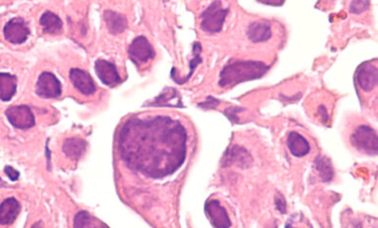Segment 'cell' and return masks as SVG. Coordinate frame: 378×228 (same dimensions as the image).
Masks as SVG:
<instances>
[{
	"mask_svg": "<svg viewBox=\"0 0 378 228\" xmlns=\"http://www.w3.org/2000/svg\"><path fill=\"white\" fill-rule=\"evenodd\" d=\"M187 141V129L178 119L166 115L133 116L118 131L117 151L132 171L162 179L184 164Z\"/></svg>",
	"mask_w": 378,
	"mask_h": 228,
	"instance_id": "6da1fadb",
	"label": "cell"
},
{
	"mask_svg": "<svg viewBox=\"0 0 378 228\" xmlns=\"http://www.w3.org/2000/svg\"><path fill=\"white\" fill-rule=\"evenodd\" d=\"M269 66L261 61H235L227 64L220 73L219 85L221 86H236L240 83L259 79L269 70Z\"/></svg>",
	"mask_w": 378,
	"mask_h": 228,
	"instance_id": "7a4b0ae2",
	"label": "cell"
},
{
	"mask_svg": "<svg viewBox=\"0 0 378 228\" xmlns=\"http://www.w3.org/2000/svg\"><path fill=\"white\" fill-rule=\"evenodd\" d=\"M228 9L222 8L220 1H215L201 15V28L209 33H216L222 29Z\"/></svg>",
	"mask_w": 378,
	"mask_h": 228,
	"instance_id": "3957f363",
	"label": "cell"
},
{
	"mask_svg": "<svg viewBox=\"0 0 378 228\" xmlns=\"http://www.w3.org/2000/svg\"><path fill=\"white\" fill-rule=\"evenodd\" d=\"M352 145L361 152L377 154L378 151V134L370 126L361 125L351 135Z\"/></svg>",
	"mask_w": 378,
	"mask_h": 228,
	"instance_id": "277c9868",
	"label": "cell"
},
{
	"mask_svg": "<svg viewBox=\"0 0 378 228\" xmlns=\"http://www.w3.org/2000/svg\"><path fill=\"white\" fill-rule=\"evenodd\" d=\"M10 123L19 129H28L34 126L35 117L34 114L26 105L12 106L5 112Z\"/></svg>",
	"mask_w": 378,
	"mask_h": 228,
	"instance_id": "5b68a950",
	"label": "cell"
},
{
	"mask_svg": "<svg viewBox=\"0 0 378 228\" xmlns=\"http://www.w3.org/2000/svg\"><path fill=\"white\" fill-rule=\"evenodd\" d=\"M128 54L131 60L137 65L144 64L155 57V52L151 43L144 36H138L132 41Z\"/></svg>",
	"mask_w": 378,
	"mask_h": 228,
	"instance_id": "8992f818",
	"label": "cell"
},
{
	"mask_svg": "<svg viewBox=\"0 0 378 228\" xmlns=\"http://www.w3.org/2000/svg\"><path fill=\"white\" fill-rule=\"evenodd\" d=\"M3 34L8 42L12 44H22L27 40L30 31L22 18H13L5 25Z\"/></svg>",
	"mask_w": 378,
	"mask_h": 228,
	"instance_id": "52a82bcc",
	"label": "cell"
},
{
	"mask_svg": "<svg viewBox=\"0 0 378 228\" xmlns=\"http://www.w3.org/2000/svg\"><path fill=\"white\" fill-rule=\"evenodd\" d=\"M38 95L45 98H55L61 94V84L52 72H43L37 81Z\"/></svg>",
	"mask_w": 378,
	"mask_h": 228,
	"instance_id": "ba28073f",
	"label": "cell"
},
{
	"mask_svg": "<svg viewBox=\"0 0 378 228\" xmlns=\"http://www.w3.org/2000/svg\"><path fill=\"white\" fill-rule=\"evenodd\" d=\"M206 213L216 228H229L232 226L226 209L216 199L209 200L205 206Z\"/></svg>",
	"mask_w": 378,
	"mask_h": 228,
	"instance_id": "9c48e42d",
	"label": "cell"
},
{
	"mask_svg": "<svg viewBox=\"0 0 378 228\" xmlns=\"http://www.w3.org/2000/svg\"><path fill=\"white\" fill-rule=\"evenodd\" d=\"M378 75L377 65L366 62L358 68L357 82L362 89L370 91L378 85Z\"/></svg>",
	"mask_w": 378,
	"mask_h": 228,
	"instance_id": "30bf717a",
	"label": "cell"
},
{
	"mask_svg": "<svg viewBox=\"0 0 378 228\" xmlns=\"http://www.w3.org/2000/svg\"><path fill=\"white\" fill-rule=\"evenodd\" d=\"M70 80L76 88L84 95H90L96 91V85L91 76L79 68L70 70Z\"/></svg>",
	"mask_w": 378,
	"mask_h": 228,
	"instance_id": "8fae6325",
	"label": "cell"
},
{
	"mask_svg": "<svg viewBox=\"0 0 378 228\" xmlns=\"http://www.w3.org/2000/svg\"><path fill=\"white\" fill-rule=\"evenodd\" d=\"M94 68L97 76L105 85L109 86H114L120 83V77L113 63L105 59H97Z\"/></svg>",
	"mask_w": 378,
	"mask_h": 228,
	"instance_id": "7c38bea8",
	"label": "cell"
},
{
	"mask_svg": "<svg viewBox=\"0 0 378 228\" xmlns=\"http://www.w3.org/2000/svg\"><path fill=\"white\" fill-rule=\"evenodd\" d=\"M252 161V157L245 149L240 146H232L227 150L222 158L223 167H228L233 164H237L239 167L249 166Z\"/></svg>",
	"mask_w": 378,
	"mask_h": 228,
	"instance_id": "4fadbf2b",
	"label": "cell"
},
{
	"mask_svg": "<svg viewBox=\"0 0 378 228\" xmlns=\"http://www.w3.org/2000/svg\"><path fill=\"white\" fill-rule=\"evenodd\" d=\"M21 212V204L15 197H9L0 204V225H12Z\"/></svg>",
	"mask_w": 378,
	"mask_h": 228,
	"instance_id": "5bb4252c",
	"label": "cell"
},
{
	"mask_svg": "<svg viewBox=\"0 0 378 228\" xmlns=\"http://www.w3.org/2000/svg\"><path fill=\"white\" fill-rule=\"evenodd\" d=\"M287 146L290 152L297 157L306 155L310 151V146L307 140L298 132L292 131L287 137Z\"/></svg>",
	"mask_w": 378,
	"mask_h": 228,
	"instance_id": "9a60e30c",
	"label": "cell"
},
{
	"mask_svg": "<svg viewBox=\"0 0 378 228\" xmlns=\"http://www.w3.org/2000/svg\"><path fill=\"white\" fill-rule=\"evenodd\" d=\"M247 36L252 42H265L271 37L270 26L264 21L252 23L247 29Z\"/></svg>",
	"mask_w": 378,
	"mask_h": 228,
	"instance_id": "2e32d148",
	"label": "cell"
},
{
	"mask_svg": "<svg viewBox=\"0 0 378 228\" xmlns=\"http://www.w3.org/2000/svg\"><path fill=\"white\" fill-rule=\"evenodd\" d=\"M104 18L109 31L113 35L122 33L127 28L126 18L116 12L108 10L105 12Z\"/></svg>",
	"mask_w": 378,
	"mask_h": 228,
	"instance_id": "e0dca14e",
	"label": "cell"
},
{
	"mask_svg": "<svg viewBox=\"0 0 378 228\" xmlns=\"http://www.w3.org/2000/svg\"><path fill=\"white\" fill-rule=\"evenodd\" d=\"M17 91V78L9 73H0V99L9 101Z\"/></svg>",
	"mask_w": 378,
	"mask_h": 228,
	"instance_id": "ac0fdd59",
	"label": "cell"
},
{
	"mask_svg": "<svg viewBox=\"0 0 378 228\" xmlns=\"http://www.w3.org/2000/svg\"><path fill=\"white\" fill-rule=\"evenodd\" d=\"M86 150V142L81 138H68L63 142L62 151L71 159H79Z\"/></svg>",
	"mask_w": 378,
	"mask_h": 228,
	"instance_id": "d6986e66",
	"label": "cell"
},
{
	"mask_svg": "<svg viewBox=\"0 0 378 228\" xmlns=\"http://www.w3.org/2000/svg\"><path fill=\"white\" fill-rule=\"evenodd\" d=\"M40 25L43 28V30L49 34H55L62 28V22L57 15L51 11L45 12L41 19Z\"/></svg>",
	"mask_w": 378,
	"mask_h": 228,
	"instance_id": "ffe728a7",
	"label": "cell"
},
{
	"mask_svg": "<svg viewBox=\"0 0 378 228\" xmlns=\"http://www.w3.org/2000/svg\"><path fill=\"white\" fill-rule=\"evenodd\" d=\"M74 228H109L88 212H79L74 218Z\"/></svg>",
	"mask_w": 378,
	"mask_h": 228,
	"instance_id": "44dd1931",
	"label": "cell"
},
{
	"mask_svg": "<svg viewBox=\"0 0 378 228\" xmlns=\"http://www.w3.org/2000/svg\"><path fill=\"white\" fill-rule=\"evenodd\" d=\"M314 166L324 182H330L333 180L335 173L332 163L328 157L321 155L317 156L314 160Z\"/></svg>",
	"mask_w": 378,
	"mask_h": 228,
	"instance_id": "7402d4cb",
	"label": "cell"
},
{
	"mask_svg": "<svg viewBox=\"0 0 378 228\" xmlns=\"http://www.w3.org/2000/svg\"><path fill=\"white\" fill-rule=\"evenodd\" d=\"M370 6L369 1H353L350 5V11L352 13H362L367 10Z\"/></svg>",
	"mask_w": 378,
	"mask_h": 228,
	"instance_id": "603a6c76",
	"label": "cell"
},
{
	"mask_svg": "<svg viewBox=\"0 0 378 228\" xmlns=\"http://www.w3.org/2000/svg\"><path fill=\"white\" fill-rule=\"evenodd\" d=\"M274 202H275L276 209H277L281 214H286V211H287V203H286V200H285L284 196H283L281 193H277V194L275 195Z\"/></svg>",
	"mask_w": 378,
	"mask_h": 228,
	"instance_id": "cb8c5ba5",
	"label": "cell"
},
{
	"mask_svg": "<svg viewBox=\"0 0 378 228\" xmlns=\"http://www.w3.org/2000/svg\"><path fill=\"white\" fill-rule=\"evenodd\" d=\"M4 171L7 174V176L10 178V180L13 181V182L17 181L19 179V177H20V173L17 170H15L13 167H11V166H6L4 168Z\"/></svg>",
	"mask_w": 378,
	"mask_h": 228,
	"instance_id": "d4e9b609",
	"label": "cell"
},
{
	"mask_svg": "<svg viewBox=\"0 0 378 228\" xmlns=\"http://www.w3.org/2000/svg\"><path fill=\"white\" fill-rule=\"evenodd\" d=\"M42 222H37V223H35L33 226H32V228H42Z\"/></svg>",
	"mask_w": 378,
	"mask_h": 228,
	"instance_id": "484cf974",
	"label": "cell"
},
{
	"mask_svg": "<svg viewBox=\"0 0 378 228\" xmlns=\"http://www.w3.org/2000/svg\"><path fill=\"white\" fill-rule=\"evenodd\" d=\"M286 228H291L290 225H286Z\"/></svg>",
	"mask_w": 378,
	"mask_h": 228,
	"instance_id": "4316f807",
	"label": "cell"
},
{
	"mask_svg": "<svg viewBox=\"0 0 378 228\" xmlns=\"http://www.w3.org/2000/svg\"><path fill=\"white\" fill-rule=\"evenodd\" d=\"M0 181H1V180H0Z\"/></svg>",
	"mask_w": 378,
	"mask_h": 228,
	"instance_id": "83f0119b",
	"label": "cell"
}]
</instances>
